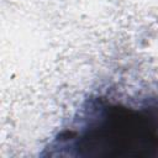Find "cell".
<instances>
[{"label":"cell","mask_w":158,"mask_h":158,"mask_svg":"<svg viewBox=\"0 0 158 158\" xmlns=\"http://www.w3.org/2000/svg\"><path fill=\"white\" fill-rule=\"evenodd\" d=\"M52 148L79 157H149L158 154V107H132L99 99L89 104Z\"/></svg>","instance_id":"cell-1"}]
</instances>
